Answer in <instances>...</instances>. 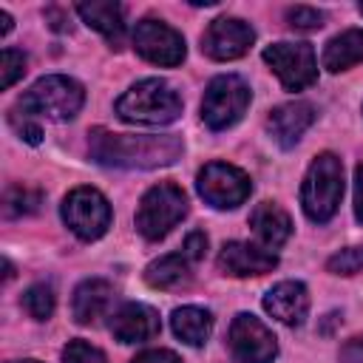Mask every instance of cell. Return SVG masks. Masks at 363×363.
I'll return each instance as SVG.
<instances>
[{"label":"cell","instance_id":"6da1fadb","mask_svg":"<svg viewBox=\"0 0 363 363\" xmlns=\"http://www.w3.org/2000/svg\"><path fill=\"white\" fill-rule=\"evenodd\" d=\"M88 153L94 162L105 167H128V170H153L173 164L182 156V136L164 133H111L105 128H94L88 133Z\"/></svg>","mask_w":363,"mask_h":363},{"label":"cell","instance_id":"7a4b0ae2","mask_svg":"<svg viewBox=\"0 0 363 363\" xmlns=\"http://www.w3.org/2000/svg\"><path fill=\"white\" fill-rule=\"evenodd\" d=\"M182 113V96L164 79H142L116 99V116L133 125H170Z\"/></svg>","mask_w":363,"mask_h":363},{"label":"cell","instance_id":"3957f363","mask_svg":"<svg viewBox=\"0 0 363 363\" xmlns=\"http://www.w3.org/2000/svg\"><path fill=\"white\" fill-rule=\"evenodd\" d=\"M85 102V91L77 79L62 77V74H51L37 79L20 99L17 108L23 116H45L54 122H68L79 113Z\"/></svg>","mask_w":363,"mask_h":363},{"label":"cell","instance_id":"277c9868","mask_svg":"<svg viewBox=\"0 0 363 363\" xmlns=\"http://www.w3.org/2000/svg\"><path fill=\"white\" fill-rule=\"evenodd\" d=\"M343 199V164L335 153H320L312 159L303 184H301V207L315 224H326Z\"/></svg>","mask_w":363,"mask_h":363},{"label":"cell","instance_id":"5b68a950","mask_svg":"<svg viewBox=\"0 0 363 363\" xmlns=\"http://www.w3.org/2000/svg\"><path fill=\"white\" fill-rule=\"evenodd\" d=\"M184 216H187V196H184V190L179 184H173V182H159V184H153L142 196V201L136 207V230L147 241H159Z\"/></svg>","mask_w":363,"mask_h":363},{"label":"cell","instance_id":"8992f818","mask_svg":"<svg viewBox=\"0 0 363 363\" xmlns=\"http://www.w3.org/2000/svg\"><path fill=\"white\" fill-rule=\"evenodd\" d=\"M252 99V91L250 85L235 77V74H221L216 79H210L207 91H204V99H201V119L210 130H224V128H233L247 105Z\"/></svg>","mask_w":363,"mask_h":363},{"label":"cell","instance_id":"52a82bcc","mask_svg":"<svg viewBox=\"0 0 363 363\" xmlns=\"http://www.w3.org/2000/svg\"><path fill=\"white\" fill-rule=\"evenodd\" d=\"M62 221L77 238L96 241L111 227V204L94 187H74L62 201Z\"/></svg>","mask_w":363,"mask_h":363},{"label":"cell","instance_id":"ba28073f","mask_svg":"<svg viewBox=\"0 0 363 363\" xmlns=\"http://www.w3.org/2000/svg\"><path fill=\"white\" fill-rule=\"evenodd\" d=\"M196 187H199V196L218 207V210H233L238 204H244L252 193V184H250V176L227 162H210L199 170V179H196Z\"/></svg>","mask_w":363,"mask_h":363},{"label":"cell","instance_id":"9c48e42d","mask_svg":"<svg viewBox=\"0 0 363 363\" xmlns=\"http://www.w3.org/2000/svg\"><path fill=\"white\" fill-rule=\"evenodd\" d=\"M261 57L286 91L309 88L318 79V60L309 43H272Z\"/></svg>","mask_w":363,"mask_h":363},{"label":"cell","instance_id":"30bf717a","mask_svg":"<svg viewBox=\"0 0 363 363\" xmlns=\"http://www.w3.org/2000/svg\"><path fill=\"white\" fill-rule=\"evenodd\" d=\"M133 48L147 62L164 65V68L179 65L184 60V54H187L184 37L173 26H167L162 20H153V17H145V20L136 23V28H133Z\"/></svg>","mask_w":363,"mask_h":363},{"label":"cell","instance_id":"8fae6325","mask_svg":"<svg viewBox=\"0 0 363 363\" xmlns=\"http://www.w3.org/2000/svg\"><path fill=\"white\" fill-rule=\"evenodd\" d=\"M227 343L233 357L241 363H272L278 354L275 335L250 312H238L233 318Z\"/></svg>","mask_w":363,"mask_h":363},{"label":"cell","instance_id":"7c38bea8","mask_svg":"<svg viewBox=\"0 0 363 363\" xmlns=\"http://www.w3.org/2000/svg\"><path fill=\"white\" fill-rule=\"evenodd\" d=\"M255 40V31L250 23L238 20V17H218L207 26V31L201 34V51L210 60H238L250 51Z\"/></svg>","mask_w":363,"mask_h":363},{"label":"cell","instance_id":"4fadbf2b","mask_svg":"<svg viewBox=\"0 0 363 363\" xmlns=\"http://www.w3.org/2000/svg\"><path fill=\"white\" fill-rule=\"evenodd\" d=\"M218 272L233 275V278H250V275H267L278 267V255L267 247H255L247 241H230L221 247L218 258Z\"/></svg>","mask_w":363,"mask_h":363},{"label":"cell","instance_id":"5bb4252c","mask_svg":"<svg viewBox=\"0 0 363 363\" xmlns=\"http://www.w3.org/2000/svg\"><path fill=\"white\" fill-rule=\"evenodd\" d=\"M111 332L122 343H142L162 332L159 312L147 303H125L111 318Z\"/></svg>","mask_w":363,"mask_h":363},{"label":"cell","instance_id":"9a60e30c","mask_svg":"<svg viewBox=\"0 0 363 363\" xmlns=\"http://www.w3.org/2000/svg\"><path fill=\"white\" fill-rule=\"evenodd\" d=\"M264 309L286 326H301L309 312V292L301 281H281L264 295Z\"/></svg>","mask_w":363,"mask_h":363},{"label":"cell","instance_id":"2e32d148","mask_svg":"<svg viewBox=\"0 0 363 363\" xmlns=\"http://www.w3.org/2000/svg\"><path fill=\"white\" fill-rule=\"evenodd\" d=\"M315 122V108L309 102H286L278 105L269 116H267V128L269 136L281 145V147H292Z\"/></svg>","mask_w":363,"mask_h":363},{"label":"cell","instance_id":"e0dca14e","mask_svg":"<svg viewBox=\"0 0 363 363\" xmlns=\"http://www.w3.org/2000/svg\"><path fill=\"white\" fill-rule=\"evenodd\" d=\"M250 227L258 235V241L267 250H278L286 244V238L292 235V218L289 213L275 204V201H261L255 204V210L250 213Z\"/></svg>","mask_w":363,"mask_h":363},{"label":"cell","instance_id":"ac0fdd59","mask_svg":"<svg viewBox=\"0 0 363 363\" xmlns=\"http://www.w3.org/2000/svg\"><path fill=\"white\" fill-rule=\"evenodd\" d=\"M111 301H113V286H111L108 281H102V278H88V281H82V284L74 289V301H71V309H74L77 323H82V326L96 323L99 318L108 315Z\"/></svg>","mask_w":363,"mask_h":363},{"label":"cell","instance_id":"d6986e66","mask_svg":"<svg viewBox=\"0 0 363 363\" xmlns=\"http://www.w3.org/2000/svg\"><path fill=\"white\" fill-rule=\"evenodd\" d=\"M77 14L91 28H96L111 43V48H122V40H125V14H122V6L119 3H111V0L77 3Z\"/></svg>","mask_w":363,"mask_h":363},{"label":"cell","instance_id":"ffe728a7","mask_svg":"<svg viewBox=\"0 0 363 363\" xmlns=\"http://www.w3.org/2000/svg\"><path fill=\"white\" fill-rule=\"evenodd\" d=\"M363 62V28H346L335 34L323 48V68L337 74Z\"/></svg>","mask_w":363,"mask_h":363},{"label":"cell","instance_id":"44dd1931","mask_svg":"<svg viewBox=\"0 0 363 363\" xmlns=\"http://www.w3.org/2000/svg\"><path fill=\"white\" fill-rule=\"evenodd\" d=\"M190 278H193L190 258L184 252L162 255V258H156L145 267V281L156 289H182V286L190 284Z\"/></svg>","mask_w":363,"mask_h":363},{"label":"cell","instance_id":"7402d4cb","mask_svg":"<svg viewBox=\"0 0 363 363\" xmlns=\"http://www.w3.org/2000/svg\"><path fill=\"white\" fill-rule=\"evenodd\" d=\"M170 326H173V335L187 346H201L213 332V315L201 306H182L170 315Z\"/></svg>","mask_w":363,"mask_h":363},{"label":"cell","instance_id":"603a6c76","mask_svg":"<svg viewBox=\"0 0 363 363\" xmlns=\"http://www.w3.org/2000/svg\"><path fill=\"white\" fill-rule=\"evenodd\" d=\"M23 309L34 318V320H48L54 312V289L48 284H34L26 289L23 295Z\"/></svg>","mask_w":363,"mask_h":363},{"label":"cell","instance_id":"cb8c5ba5","mask_svg":"<svg viewBox=\"0 0 363 363\" xmlns=\"http://www.w3.org/2000/svg\"><path fill=\"white\" fill-rule=\"evenodd\" d=\"M40 201H43V193H40V190H31V187H11V190L6 193L3 210H6V216H28V213H37V210H40Z\"/></svg>","mask_w":363,"mask_h":363},{"label":"cell","instance_id":"d4e9b609","mask_svg":"<svg viewBox=\"0 0 363 363\" xmlns=\"http://www.w3.org/2000/svg\"><path fill=\"white\" fill-rule=\"evenodd\" d=\"M326 269H329L332 275H354V272H363V247L337 250V252L326 261Z\"/></svg>","mask_w":363,"mask_h":363},{"label":"cell","instance_id":"484cf974","mask_svg":"<svg viewBox=\"0 0 363 363\" xmlns=\"http://www.w3.org/2000/svg\"><path fill=\"white\" fill-rule=\"evenodd\" d=\"M26 74V54L17 48H3L0 57V88H11Z\"/></svg>","mask_w":363,"mask_h":363},{"label":"cell","instance_id":"4316f807","mask_svg":"<svg viewBox=\"0 0 363 363\" xmlns=\"http://www.w3.org/2000/svg\"><path fill=\"white\" fill-rule=\"evenodd\" d=\"M62 360L65 363H108V357L102 354V349L91 346L88 340H71L62 349Z\"/></svg>","mask_w":363,"mask_h":363},{"label":"cell","instance_id":"83f0119b","mask_svg":"<svg viewBox=\"0 0 363 363\" xmlns=\"http://www.w3.org/2000/svg\"><path fill=\"white\" fill-rule=\"evenodd\" d=\"M286 20L298 31H315L323 26V11H318L312 6H292V9H286Z\"/></svg>","mask_w":363,"mask_h":363},{"label":"cell","instance_id":"f1b7e54d","mask_svg":"<svg viewBox=\"0 0 363 363\" xmlns=\"http://www.w3.org/2000/svg\"><path fill=\"white\" fill-rule=\"evenodd\" d=\"M9 122H11V128H14L28 145H40L43 130H40V125L31 122V116H23L20 111H11V113H9Z\"/></svg>","mask_w":363,"mask_h":363},{"label":"cell","instance_id":"f546056e","mask_svg":"<svg viewBox=\"0 0 363 363\" xmlns=\"http://www.w3.org/2000/svg\"><path fill=\"white\" fill-rule=\"evenodd\" d=\"M190 261H201L204 252H207V235L201 230H193L187 238H184V250H182Z\"/></svg>","mask_w":363,"mask_h":363},{"label":"cell","instance_id":"4dcf8cb0","mask_svg":"<svg viewBox=\"0 0 363 363\" xmlns=\"http://www.w3.org/2000/svg\"><path fill=\"white\" fill-rule=\"evenodd\" d=\"M130 363H182V360H179V354L170 352V349H147V352L136 354Z\"/></svg>","mask_w":363,"mask_h":363},{"label":"cell","instance_id":"1f68e13d","mask_svg":"<svg viewBox=\"0 0 363 363\" xmlns=\"http://www.w3.org/2000/svg\"><path fill=\"white\" fill-rule=\"evenodd\" d=\"M340 363H363V337H352L343 343Z\"/></svg>","mask_w":363,"mask_h":363},{"label":"cell","instance_id":"d6a6232c","mask_svg":"<svg viewBox=\"0 0 363 363\" xmlns=\"http://www.w3.org/2000/svg\"><path fill=\"white\" fill-rule=\"evenodd\" d=\"M354 218L363 224V162L354 167Z\"/></svg>","mask_w":363,"mask_h":363},{"label":"cell","instance_id":"836d02e7","mask_svg":"<svg viewBox=\"0 0 363 363\" xmlns=\"http://www.w3.org/2000/svg\"><path fill=\"white\" fill-rule=\"evenodd\" d=\"M45 20H54L51 23V28H57V31H65V28H71L65 20V14H62V9H57V6H51V9H45Z\"/></svg>","mask_w":363,"mask_h":363},{"label":"cell","instance_id":"e575fe53","mask_svg":"<svg viewBox=\"0 0 363 363\" xmlns=\"http://www.w3.org/2000/svg\"><path fill=\"white\" fill-rule=\"evenodd\" d=\"M11 31V17L9 11H0V34H9Z\"/></svg>","mask_w":363,"mask_h":363},{"label":"cell","instance_id":"d590c367","mask_svg":"<svg viewBox=\"0 0 363 363\" xmlns=\"http://www.w3.org/2000/svg\"><path fill=\"white\" fill-rule=\"evenodd\" d=\"M3 267H6V281H11V275H14V269H11V264H9V261H3Z\"/></svg>","mask_w":363,"mask_h":363},{"label":"cell","instance_id":"8d00e7d4","mask_svg":"<svg viewBox=\"0 0 363 363\" xmlns=\"http://www.w3.org/2000/svg\"><path fill=\"white\" fill-rule=\"evenodd\" d=\"M17 363H37V360H17Z\"/></svg>","mask_w":363,"mask_h":363},{"label":"cell","instance_id":"74e56055","mask_svg":"<svg viewBox=\"0 0 363 363\" xmlns=\"http://www.w3.org/2000/svg\"><path fill=\"white\" fill-rule=\"evenodd\" d=\"M357 9H360V14H363V3H360V6H357Z\"/></svg>","mask_w":363,"mask_h":363}]
</instances>
